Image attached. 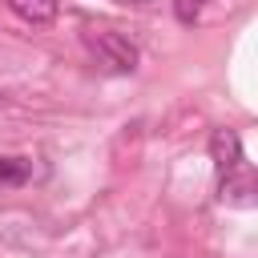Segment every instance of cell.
Wrapping results in <instances>:
<instances>
[{
	"label": "cell",
	"instance_id": "obj_4",
	"mask_svg": "<svg viewBox=\"0 0 258 258\" xmlns=\"http://www.w3.org/2000/svg\"><path fill=\"white\" fill-rule=\"evenodd\" d=\"M8 8L24 24H52L56 20V0H8Z\"/></svg>",
	"mask_w": 258,
	"mask_h": 258
},
{
	"label": "cell",
	"instance_id": "obj_5",
	"mask_svg": "<svg viewBox=\"0 0 258 258\" xmlns=\"http://www.w3.org/2000/svg\"><path fill=\"white\" fill-rule=\"evenodd\" d=\"M28 177V161L24 157H0V181L4 185H20Z\"/></svg>",
	"mask_w": 258,
	"mask_h": 258
},
{
	"label": "cell",
	"instance_id": "obj_3",
	"mask_svg": "<svg viewBox=\"0 0 258 258\" xmlns=\"http://www.w3.org/2000/svg\"><path fill=\"white\" fill-rule=\"evenodd\" d=\"M218 194H222L226 206H254V177L242 173V169H230V173H222Z\"/></svg>",
	"mask_w": 258,
	"mask_h": 258
},
{
	"label": "cell",
	"instance_id": "obj_1",
	"mask_svg": "<svg viewBox=\"0 0 258 258\" xmlns=\"http://www.w3.org/2000/svg\"><path fill=\"white\" fill-rule=\"evenodd\" d=\"M89 48L109 64V69H117V73H133L137 69V48H133V40L129 36H121V32H89Z\"/></svg>",
	"mask_w": 258,
	"mask_h": 258
},
{
	"label": "cell",
	"instance_id": "obj_2",
	"mask_svg": "<svg viewBox=\"0 0 258 258\" xmlns=\"http://www.w3.org/2000/svg\"><path fill=\"white\" fill-rule=\"evenodd\" d=\"M210 157H214L218 173L238 169V165H242V141H238V133H234V129H214V137H210Z\"/></svg>",
	"mask_w": 258,
	"mask_h": 258
}]
</instances>
